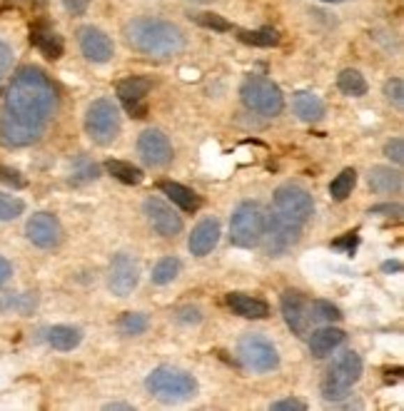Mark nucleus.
<instances>
[{"mask_svg":"<svg viewBox=\"0 0 404 411\" xmlns=\"http://www.w3.org/2000/svg\"><path fill=\"white\" fill-rule=\"evenodd\" d=\"M160 190H163L165 195L172 200V204H177L182 212H197L200 209V197L190 187L180 185V182L165 180V182H160Z\"/></svg>","mask_w":404,"mask_h":411,"instance_id":"5701e85b","label":"nucleus"},{"mask_svg":"<svg viewBox=\"0 0 404 411\" xmlns=\"http://www.w3.org/2000/svg\"><path fill=\"white\" fill-rule=\"evenodd\" d=\"M105 170L115 177V180L123 182V185H140V182L145 180L142 170L135 167L133 163H125V160H107Z\"/></svg>","mask_w":404,"mask_h":411,"instance_id":"bb28decb","label":"nucleus"},{"mask_svg":"<svg viewBox=\"0 0 404 411\" xmlns=\"http://www.w3.org/2000/svg\"><path fill=\"white\" fill-rule=\"evenodd\" d=\"M324 103L320 95L310 93V90H299L297 95H294V112H297L299 120L305 122H320L324 117Z\"/></svg>","mask_w":404,"mask_h":411,"instance_id":"4be33fe9","label":"nucleus"},{"mask_svg":"<svg viewBox=\"0 0 404 411\" xmlns=\"http://www.w3.org/2000/svg\"><path fill=\"white\" fill-rule=\"evenodd\" d=\"M337 87L340 93L347 95V98H362L367 95V80L359 70H342L340 77H337Z\"/></svg>","mask_w":404,"mask_h":411,"instance_id":"cd10ccee","label":"nucleus"},{"mask_svg":"<svg viewBox=\"0 0 404 411\" xmlns=\"http://www.w3.org/2000/svg\"><path fill=\"white\" fill-rule=\"evenodd\" d=\"M105 409H133L130 404H117V401H112V404H105Z\"/></svg>","mask_w":404,"mask_h":411,"instance_id":"de8ad7c7","label":"nucleus"},{"mask_svg":"<svg viewBox=\"0 0 404 411\" xmlns=\"http://www.w3.org/2000/svg\"><path fill=\"white\" fill-rule=\"evenodd\" d=\"M82 342V331L70 324H55L47 329V344L58 352H73Z\"/></svg>","mask_w":404,"mask_h":411,"instance_id":"b1692460","label":"nucleus"},{"mask_svg":"<svg viewBox=\"0 0 404 411\" xmlns=\"http://www.w3.org/2000/svg\"><path fill=\"white\" fill-rule=\"evenodd\" d=\"M237 38H240L242 43H247V45H255V47H275L277 43H280V35H277V30H272V28L240 30Z\"/></svg>","mask_w":404,"mask_h":411,"instance_id":"7c9ffc66","label":"nucleus"},{"mask_svg":"<svg viewBox=\"0 0 404 411\" xmlns=\"http://www.w3.org/2000/svg\"><path fill=\"white\" fill-rule=\"evenodd\" d=\"M77 45H80V52L85 55V60L90 63H110L112 55H115V45H112L110 35L103 33L95 25H82L77 30Z\"/></svg>","mask_w":404,"mask_h":411,"instance_id":"ddd939ff","label":"nucleus"},{"mask_svg":"<svg viewBox=\"0 0 404 411\" xmlns=\"http://www.w3.org/2000/svg\"><path fill=\"white\" fill-rule=\"evenodd\" d=\"M315 214L312 195L299 185H282L272 197V214H267V227L260 244L269 257H282L294 247L302 237V230Z\"/></svg>","mask_w":404,"mask_h":411,"instance_id":"f03ea898","label":"nucleus"},{"mask_svg":"<svg viewBox=\"0 0 404 411\" xmlns=\"http://www.w3.org/2000/svg\"><path fill=\"white\" fill-rule=\"evenodd\" d=\"M280 309H282V317H285V322H287V327L297 336H305L307 331H310V327H312L310 301L299 294V292H294V290L282 292Z\"/></svg>","mask_w":404,"mask_h":411,"instance_id":"dca6fc26","label":"nucleus"},{"mask_svg":"<svg viewBox=\"0 0 404 411\" xmlns=\"http://www.w3.org/2000/svg\"><path fill=\"white\" fill-rule=\"evenodd\" d=\"M272 409H275V411H307V404L302 399H294V396H290V399L275 401V404H272Z\"/></svg>","mask_w":404,"mask_h":411,"instance_id":"ea45409f","label":"nucleus"},{"mask_svg":"<svg viewBox=\"0 0 404 411\" xmlns=\"http://www.w3.org/2000/svg\"><path fill=\"white\" fill-rule=\"evenodd\" d=\"M137 155L147 167H165L172 163V145L163 130H145L137 137Z\"/></svg>","mask_w":404,"mask_h":411,"instance_id":"f8f14e48","label":"nucleus"},{"mask_svg":"<svg viewBox=\"0 0 404 411\" xmlns=\"http://www.w3.org/2000/svg\"><path fill=\"white\" fill-rule=\"evenodd\" d=\"M63 6H65V10L73 13V15H85L88 0H63Z\"/></svg>","mask_w":404,"mask_h":411,"instance_id":"c03bdc74","label":"nucleus"},{"mask_svg":"<svg viewBox=\"0 0 404 411\" xmlns=\"http://www.w3.org/2000/svg\"><path fill=\"white\" fill-rule=\"evenodd\" d=\"M369 187L377 192V195H399L402 192V172L394 167H387V165H377V167L369 170Z\"/></svg>","mask_w":404,"mask_h":411,"instance_id":"6ab92c4d","label":"nucleus"},{"mask_svg":"<svg viewBox=\"0 0 404 411\" xmlns=\"http://www.w3.org/2000/svg\"><path fill=\"white\" fill-rule=\"evenodd\" d=\"M240 98L247 110L257 112L262 117H275L285 110V95L280 85L264 75H250L240 85Z\"/></svg>","mask_w":404,"mask_h":411,"instance_id":"39448f33","label":"nucleus"},{"mask_svg":"<svg viewBox=\"0 0 404 411\" xmlns=\"http://www.w3.org/2000/svg\"><path fill=\"white\" fill-rule=\"evenodd\" d=\"M322 3H345V0H322Z\"/></svg>","mask_w":404,"mask_h":411,"instance_id":"09e8293b","label":"nucleus"},{"mask_svg":"<svg viewBox=\"0 0 404 411\" xmlns=\"http://www.w3.org/2000/svg\"><path fill=\"white\" fill-rule=\"evenodd\" d=\"M120 130H123L120 110L105 98L95 100L88 107V112H85V133H88V137L93 140L95 145L107 147L117 140Z\"/></svg>","mask_w":404,"mask_h":411,"instance_id":"6e6552de","label":"nucleus"},{"mask_svg":"<svg viewBox=\"0 0 404 411\" xmlns=\"http://www.w3.org/2000/svg\"><path fill=\"white\" fill-rule=\"evenodd\" d=\"M384 95H387V100L394 105V107L402 110L404 107V82H402V77H392V80H387Z\"/></svg>","mask_w":404,"mask_h":411,"instance_id":"f704fd0d","label":"nucleus"},{"mask_svg":"<svg viewBox=\"0 0 404 411\" xmlns=\"http://www.w3.org/2000/svg\"><path fill=\"white\" fill-rule=\"evenodd\" d=\"M175 319L180 322V324H197L200 319H202V314H200L197 307H182Z\"/></svg>","mask_w":404,"mask_h":411,"instance_id":"a19ab883","label":"nucleus"},{"mask_svg":"<svg viewBox=\"0 0 404 411\" xmlns=\"http://www.w3.org/2000/svg\"><path fill=\"white\" fill-rule=\"evenodd\" d=\"M399 269H402L399 262H384V264H382V272H399Z\"/></svg>","mask_w":404,"mask_h":411,"instance_id":"49530a36","label":"nucleus"},{"mask_svg":"<svg viewBox=\"0 0 404 411\" xmlns=\"http://www.w3.org/2000/svg\"><path fill=\"white\" fill-rule=\"evenodd\" d=\"M195 23H200L202 28L220 30V33H225V30H232V25H230L225 17L215 15V13H197V15H195Z\"/></svg>","mask_w":404,"mask_h":411,"instance_id":"c9c22d12","label":"nucleus"},{"mask_svg":"<svg viewBox=\"0 0 404 411\" xmlns=\"http://www.w3.org/2000/svg\"><path fill=\"white\" fill-rule=\"evenodd\" d=\"M140 282V264L128 252H117L107 269V287L115 297H128Z\"/></svg>","mask_w":404,"mask_h":411,"instance_id":"9d476101","label":"nucleus"},{"mask_svg":"<svg viewBox=\"0 0 404 411\" xmlns=\"http://www.w3.org/2000/svg\"><path fill=\"white\" fill-rule=\"evenodd\" d=\"M342 342H345V331L337 329V327H332V324H327V327H322V329H317L310 334V352H312V357L322 359V357L332 354Z\"/></svg>","mask_w":404,"mask_h":411,"instance_id":"412c9836","label":"nucleus"},{"mask_svg":"<svg viewBox=\"0 0 404 411\" xmlns=\"http://www.w3.org/2000/svg\"><path fill=\"white\" fill-rule=\"evenodd\" d=\"M38 307V297L25 292V294H3L0 297V314H20L30 317Z\"/></svg>","mask_w":404,"mask_h":411,"instance_id":"393cba45","label":"nucleus"},{"mask_svg":"<svg viewBox=\"0 0 404 411\" xmlns=\"http://www.w3.org/2000/svg\"><path fill=\"white\" fill-rule=\"evenodd\" d=\"M10 277H13V264L6 257H0V287L10 282Z\"/></svg>","mask_w":404,"mask_h":411,"instance_id":"a18cd8bd","label":"nucleus"},{"mask_svg":"<svg viewBox=\"0 0 404 411\" xmlns=\"http://www.w3.org/2000/svg\"><path fill=\"white\" fill-rule=\"evenodd\" d=\"M264 227H267V212L262 209V204L242 202L230 220V239L234 247L252 249L262 242Z\"/></svg>","mask_w":404,"mask_h":411,"instance_id":"423d86ee","label":"nucleus"},{"mask_svg":"<svg viewBox=\"0 0 404 411\" xmlns=\"http://www.w3.org/2000/svg\"><path fill=\"white\" fill-rule=\"evenodd\" d=\"M117 98L120 103L125 105V110L130 112L133 117L142 120L147 115V95L153 90V82L147 80V77H125V80L117 82Z\"/></svg>","mask_w":404,"mask_h":411,"instance_id":"2eb2a0df","label":"nucleus"},{"mask_svg":"<svg viewBox=\"0 0 404 411\" xmlns=\"http://www.w3.org/2000/svg\"><path fill=\"white\" fill-rule=\"evenodd\" d=\"M237 357L242 366L252 374H267V371L280 366V354L277 347L262 334H245L237 342Z\"/></svg>","mask_w":404,"mask_h":411,"instance_id":"1a4fd4ad","label":"nucleus"},{"mask_svg":"<svg viewBox=\"0 0 404 411\" xmlns=\"http://www.w3.org/2000/svg\"><path fill=\"white\" fill-rule=\"evenodd\" d=\"M332 247L334 249H345L347 255H352V252H354V247H357V234H354V232H350V234H345L342 239H334Z\"/></svg>","mask_w":404,"mask_h":411,"instance_id":"79ce46f5","label":"nucleus"},{"mask_svg":"<svg viewBox=\"0 0 404 411\" xmlns=\"http://www.w3.org/2000/svg\"><path fill=\"white\" fill-rule=\"evenodd\" d=\"M142 209H145V217L150 222V227L158 232L160 237H177L182 232V217L165 200L147 197Z\"/></svg>","mask_w":404,"mask_h":411,"instance_id":"4468645a","label":"nucleus"},{"mask_svg":"<svg viewBox=\"0 0 404 411\" xmlns=\"http://www.w3.org/2000/svg\"><path fill=\"white\" fill-rule=\"evenodd\" d=\"M0 182H6V185L15 187V190H20V187H25V180H23V177H20L18 170L6 167V165H0Z\"/></svg>","mask_w":404,"mask_h":411,"instance_id":"58836bf2","label":"nucleus"},{"mask_svg":"<svg viewBox=\"0 0 404 411\" xmlns=\"http://www.w3.org/2000/svg\"><path fill=\"white\" fill-rule=\"evenodd\" d=\"M100 177V167L95 160H90L88 155H77L70 165V182L73 185H88Z\"/></svg>","mask_w":404,"mask_h":411,"instance_id":"a878e982","label":"nucleus"},{"mask_svg":"<svg viewBox=\"0 0 404 411\" xmlns=\"http://www.w3.org/2000/svg\"><path fill=\"white\" fill-rule=\"evenodd\" d=\"M354 185H357V172H354L352 167H347L332 180V185H329V195H332V200L342 202V200H347L352 195Z\"/></svg>","mask_w":404,"mask_h":411,"instance_id":"c756f323","label":"nucleus"},{"mask_svg":"<svg viewBox=\"0 0 404 411\" xmlns=\"http://www.w3.org/2000/svg\"><path fill=\"white\" fill-rule=\"evenodd\" d=\"M177 274H180V260H177V257H163V260L153 267V274H150V277H153L155 284L165 287V284L175 282Z\"/></svg>","mask_w":404,"mask_h":411,"instance_id":"2f4dec72","label":"nucleus"},{"mask_svg":"<svg viewBox=\"0 0 404 411\" xmlns=\"http://www.w3.org/2000/svg\"><path fill=\"white\" fill-rule=\"evenodd\" d=\"M58 110V90L40 68L25 65L13 75L0 103V145L28 147L45 135Z\"/></svg>","mask_w":404,"mask_h":411,"instance_id":"f257e3e1","label":"nucleus"},{"mask_svg":"<svg viewBox=\"0 0 404 411\" xmlns=\"http://www.w3.org/2000/svg\"><path fill=\"white\" fill-rule=\"evenodd\" d=\"M13 60H15V52H13V47L0 38V85H3V77L13 70Z\"/></svg>","mask_w":404,"mask_h":411,"instance_id":"e433bc0d","label":"nucleus"},{"mask_svg":"<svg viewBox=\"0 0 404 411\" xmlns=\"http://www.w3.org/2000/svg\"><path fill=\"white\" fill-rule=\"evenodd\" d=\"M227 304L234 314H240L245 319H264L269 314L267 301L260 299V297L245 294V292H232L227 294Z\"/></svg>","mask_w":404,"mask_h":411,"instance_id":"aec40b11","label":"nucleus"},{"mask_svg":"<svg viewBox=\"0 0 404 411\" xmlns=\"http://www.w3.org/2000/svg\"><path fill=\"white\" fill-rule=\"evenodd\" d=\"M310 319L312 322H322V324H334V322H340L342 319V312L334 307L332 301L315 299V301H310Z\"/></svg>","mask_w":404,"mask_h":411,"instance_id":"473e14b6","label":"nucleus"},{"mask_svg":"<svg viewBox=\"0 0 404 411\" xmlns=\"http://www.w3.org/2000/svg\"><path fill=\"white\" fill-rule=\"evenodd\" d=\"M25 237L40 249H55L63 242V225L55 214L36 212L25 225Z\"/></svg>","mask_w":404,"mask_h":411,"instance_id":"9b49d317","label":"nucleus"},{"mask_svg":"<svg viewBox=\"0 0 404 411\" xmlns=\"http://www.w3.org/2000/svg\"><path fill=\"white\" fill-rule=\"evenodd\" d=\"M125 43L135 52L153 60H170L185 50V35L170 20L142 15L128 20L123 28Z\"/></svg>","mask_w":404,"mask_h":411,"instance_id":"7ed1b4c3","label":"nucleus"},{"mask_svg":"<svg viewBox=\"0 0 404 411\" xmlns=\"http://www.w3.org/2000/svg\"><path fill=\"white\" fill-rule=\"evenodd\" d=\"M369 214H382V217H399L402 214V207L399 204H375L369 209Z\"/></svg>","mask_w":404,"mask_h":411,"instance_id":"37998d69","label":"nucleus"},{"mask_svg":"<svg viewBox=\"0 0 404 411\" xmlns=\"http://www.w3.org/2000/svg\"><path fill=\"white\" fill-rule=\"evenodd\" d=\"M362 357L357 352H342L337 359L329 364L327 377L322 382V396L329 401L345 399L350 394V389L362 379Z\"/></svg>","mask_w":404,"mask_h":411,"instance_id":"0eeeda50","label":"nucleus"},{"mask_svg":"<svg viewBox=\"0 0 404 411\" xmlns=\"http://www.w3.org/2000/svg\"><path fill=\"white\" fill-rule=\"evenodd\" d=\"M150 327V319L142 312H125L123 317L117 319V331L123 336H140Z\"/></svg>","mask_w":404,"mask_h":411,"instance_id":"c85d7f7f","label":"nucleus"},{"mask_svg":"<svg viewBox=\"0 0 404 411\" xmlns=\"http://www.w3.org/2000/svg\"><path fill=\"white\" fill-rule=\"evenodd\" d=\"M23 212H25L23 200L15 197V195H6V192H0V222L18 220Z\"/></svg>","mask_w":404,"mask_h":411,"instance_id":"72a5a7b5","label":"nucleus"},{"mask_svg":"<svg viewBox=\"0 0 404 411\" xmlns=\"http://www.w3.org/2000/svg\"><path fill=\"white\" fill-rule=\"evenodd\" d=\"M145 387L155 399L165 401V404L188 401L197 394V382L193 374L175 369V366H158L153 374H147Z\"/></svg>","mask_w":404,"mask_h":411,"instance_id":"20e7f679","label":"nucleus"},{"mask_svg":"<svg viewBox=\"0 0 404 411\" xmlns=\"http://www.w3.org/2000/svg\"><path fill=\"white\" fill-rule=\"evenodd\" d=\"M217 242H220V222L210 217V220H202L200 225H195L188 247L195 257H205L217 247Z\"/></svg>","mask_w":404,"mask_h":411,"instance_id":"f3484780","label":"nucleus"},{"mask_svg":"<svg viewBox=\"0 0 404 411\" xmlns=\"http://www.w3.org/2000/svg\"><path fill=\"white\" fill-rule=\"evenodd\" d=\"M384 155L389 157L394 165H402L404 163V140L402 137L389 140V142H387V147H384Z\"/></svg>","mask_w":404,"mask_h":411,"instance_id":"4c0bfd02","label":"nucleus"},{"mask_svg":"<svg viewBox=\"0 0 404 411\" xmlns=\"http://www.w3.org/2000/svg\"><path fill=\"white\" fill-rule=\"evenodd\" d=\"M30 43L50 60H58L63 55V38L47 23H36L30 28Z\"/></svg>","mask_w":404,"mask_h":411,"instance_id":"a211bd4d","label":"nucleus"}]
</instances>
